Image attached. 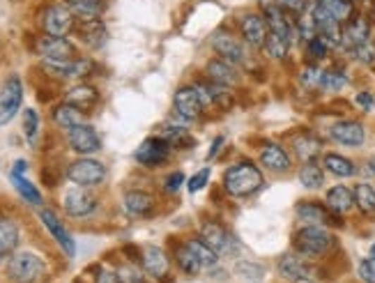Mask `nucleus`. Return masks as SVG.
Listing matches in <instances>:
<instances>
[{"mask_svg":"<svg viewBox=\"0 0 375 283\" xmlns=\"http://www.w3.org/2000/svg\"><path fill=\"white\" fill-rule=\"evenodd\" d=\"M223 187L235 198H247L263 187V173L254 164L242 162L223 173Z\"/></svg>","mask_w":375,"mask_h":283,"instance_id":"1","label":"nucleus"},{"mask_svg":"<svg viewBox=\"0 0 375 283\" xmlns=\"http://www.w3.org/2000/svg\"><path fill=\"white\" fill-rule=\"evenodd\" d=\"M7 274L14 283H39L47 277V265L37 253L19 251L7 263Z\"/></svg>","mask_w":375,"mask_h":283,"instance_id":"2","label":"nucleus"},{"mask_svg":"<svg viewBox=\"0 0 375 283\" xmlns=\"http://www.w3.org/2000/svg\"><path fill=\"white\" fill-rule=\"evenodd\" d=\"M334 244V237L329 235L322 226H304L302 231L295 233L293 237V246L295 251L304 258H318V255L327 253Z\"/></svg>","mask_w":375,"mask_h":283,"instance_id":"3","label":"nucleus"},{"mask_svg":"<svg viewBox=\"0 0 375 283\" xmlns=\"http://www.w3.org/2000/svg\"><path fill=\"white\" fill-rule=\"evenodd\" d=\"M67 178L74 184H78V187H97V184H102L104 178H106V168H104V164L94 162V159L83 157V159H78V162L69 164Z\"/></svg>","mask_w":375,"mask_h":283,"instance_id":"4","label":"nucleus"},{"mask_svg":"<svg viewBox=\"0 0 375 283\" xmlns=\"http://www.w3.org/2000/svg\"><path fill=\"white\" fill-rule=\"evenodd\" d=\"M23 102V83L19 76H10L0 88V127H5L7 122L19 113Z\"/></svg>","mask_w":375,"mask_h":283,"instance_id":"5","label":"nucleus"},{"mask_svg":"<svg viewBox=\"0 0 375 283\" xmlns=\"http://www.w3.org/2000/svg\"><path fill=\"white\" fill-rule=\"evenodd\" d=\"M200 237H203L219 255H238L240 251L238 237L230 235L223 226L214 224V221H205L203 228H200Z\"/></svg>","mask_w":375,"mask_h":283,"instance_id":"6","label":"nucleus"},{"mask_svg":"<svg viewBox=\"0 0 375 283\" xmlns=\"http://www.w3.org/2000/svg\"><path fill=\"white\" fill-rule=\"evenodd\" d=\"M42 25H44L47 35H54V37H65L67 32L74 30V12L69 10L67 5H51L42 14Z\"/></svg>","mask_w":375,"mask_h":283,"instance_id":"7","label":"nucleus"},{"mask_svg":"<svg viewBox=\"0 0 375 283\" xmlns=\"http://www.w3.org/2000/svg\"><path fill=\"white\" fill-rule=\"evenodd\" d=\"M168 155H171V145L161 136H150L136 150V162L145 168H156L168 159Z\"/></svg>","mask_w":375,"mask_h":283,"instance_id":"8","label":"nucleus"},{"mask_svg":"<svg viewBox=\"0 0 375 283\" xmlns=\"http://www.w3.org/2000/svg\"><path fill=\"white\" fill-rule=\"evenodd\" d=\"M173 106H176V116L185 122L196 120L200 113H203V100H200V95L194 85L191 88H180L173 97Z\"/></svg>","mask_w":375,"mask_h":283,"instance_id":"9","label":"nucleus"},{"mask_svg":"<svg viewBox=\"0 0 375 283\" xmlns=\"http://www.w3.org/2000/svg\"><path fill=\"white\" fill-rule=\"evenodd\" d=\"M63 205L69 217H88L97 207V198H94L92 191H88V187H78L76 184L74 189L65 193Z\"/></svg>","mask_w":375,"mask_h":283,"instance_id":"10","label":"nucleus"},{"mask_svg":"<svg viewBox=\"0 0 375 283\" xmlns=\"http://www.w3.org/2000/svg\"><path fill=\"white\" fill-rule=\"evenodd\" d=\"M67 140H69V145H72L74 152L83 155V157L94 155V152H99V150H102L99 134L90 125H85V122H83V125L74 127V129H69Z\"/></svg>","mask_w":375,"mask_h":283,"instance_id":"11","label":"nucleus"},{"mask_svg":"<svg viewBox=\"0 0 375 283\" xmlns=\"http://www.w3.org/2000/svg\"><path fill=\"white\" fill-rule=\"evenodd\" d=\"M371 42V23L366 16H352L350 21L343 23V35H341V47L345 51H355L362 44Z\"/></svg>","mask_w":375,"mask_h":283,"instance_id":"12","label":"nucleus"},{"mask_svg":"<svg viewBox=\"0 0 375 283\" xmlns=\"http://www.w3.org/2000/svg\"><path fill=\"white\" fill-rule=\"evenodd\" d=\"M278 274L285 281H293V283H313V279H316L313 267L304 258H300V255H283L278 260Z\"/></svg>","mask_w":375,"mask_h":283,"instance_id":"13","label":"nucleus"},{"mask_svg":"<svg viewBox=\"0 0 375 283\" xmlns=\"http://www.w3.org/2000/svg\"><path fill=\"white\" fill-rule=\"evenodd\" d=\"M37 53L44 60H74L76 49H74V44L65 37L47 35V37L37 40Z\"/></svg>","mask_w":375,"mask_h":283,"instance_id":"14","label":"nucleus"},{"mask_svg":"<svg viewBox=\"0 0 375 283\" xmlns=\"http://www.w3.org/2000/svg\"><path fill=\"white\" fill-rule=\"evenodd\" d=\"M240 32H242V37H244V42L249 44V47L263 49L265 47V40H267V32H269L265 16H260V14H244L242 21H240Z\"/></svg>","mask_w":375,"mask_h":283,"instance_id":"15","label":"nucleus"},{"mask_svg":"<svg viewBox=\"0 0 375 283\" xmlns=\"http://www.w3.org/2000/svg\"><path fill=\"white\" fill-rule=\"evenodd\" d=\"M39 219H42V224L47 226V231L54 235V240L63 246V251L72 258V255L76 253V244H74V240H72V235L67 233V228L63 226V221L58 219V215L54 210H39Z\"/></svg>","mask_w":375,"mask_h":283,"instance_id":"16","label":"nucleus"},{"mask_svg":"<svg viewBox=\"0 0 375 283\" xmlns=\"http://www.w3.org/2000/svg\"><path fill=\"white\" fill-rule=\"evenodd\" d=\"M212 47L221 56V60H226V63H230V65H242L244 58H247V56H244L242 44L235 40L230 32H226V30H216L214 32Z\"/></svg>","mask_w":375,"mask_h":283,"instance_id":"17","label":"nucleus"},{"mask_svg":"<svg viewBox=\"0 0 375 283\" xmlns=\"http://www.w3.org/2000/svg\"><path fill=\"white\" fill-rule=\"evenodd\" d=\"M74 30H76L78 37H81V42L85 44V47H90V49L104 47V42H106V37H109L106 25H104L102 19H78Z\"/></svg>","mask_w":375,"mask_h":283,"instance_id":"18","label":"nucleus"},{"mask_svg":"<svg viewBox=\"0 0 375 283\" xmlns=\"http://www.w3.org/2000/svg\"><path fill=\"white\" fill-rule=\"evenodd\" d=\"M329 134H331V138L336 140V143L348 145V147H359L364 140H366L364 127L359 125V122H355V120L336 122V125L329 129Z\"/></svg>","mask_w":375,"mask_h":283,"instance_id":"19","label":"nucleus"},{"mask_svg":"<svg viewBox=\"0 0 375 283\" xmlns=\"http://www.w3.org/2000/svg\"><path fill=\"white\" fill-rule=\"evenodd\" d=\"M97 102H99V92L94 90L92 85H85V83L74 85L72 90L65 95V104H72V106H76V109L83 111V113L92 111L94 106H97Z\"/></svg>","mask_w":375,"mask_h":283,"instance_id":"20","label":"nucleus"},{"mask_svg":"<svg viewBox=\"0 0 375 283\" xmlns=\"http://www.w3.org/2000/svg\"><path fill=\"white\" fill-rule=\"evenodd\" d=\"M260 164L274 173H285V171H290V155H288L281 145L269 143L263 147V152H260Z\"/></svg>","mask_w":375,"mask_h":283,"instance_id":"21","label":"nucleus"},{"mask_svg":"<svg viewBox=\"0 0 375 283\" xmlns=\"http://www.w3.org/2000/svg\"><path fill=\"white\" fill-rule=\"evenodd\" d=\"M329 207H322L318 203H300L295 207V215L302 221L304 226H322V224H331V215Z\"/></svg>","mask_w":375,"mask_h":283,"instance_id":"22","label":"nucleus"},{"mask_svg":"<svg viewBox=\"0 0 375 283\" xmlns=\"http://www.w3.org/2000/svg\"><path fill=\"white\" fill-rule=\"evenodd\" d=\"M141 263H143V270L154 279H161L166 277V272H168V258H166V253L159 246H145Z\"/></svg>","mask_w":375,"mask_h":283,"instance_id":"23","label":"nucleus"},{"mask_svg":"<svg viewBox=\"0 0 375 283\" xmlns=\"http://www.w3.org/2000/svg\"><path fill=\"white\" fill-rule=\"evenodd\" d=\"M205 74L210 76V81H212V83L228 85V88L240 81L238 72H235V65L226 63V60H221V58L210 60V63H207V67H205Z\"/></svg>","mask_w":375,"mask_h":283,"instance_id":"24","label":"nucleus"},{"mask_svg":"<svg viewBox=\"0 0 375 283\" xmlns=\"http://www.w3.org/2000/svg\"><path fill=\"white\" fill-rule=\"evenodd\" d=\"M327 207L334 215H348L355 207V193L343 184H338V187L327 191Z\"/></svg>","mask_w":375,"mask_h":283,"instance_id":"25","label":"nucleus"},{"mask_svg":"<svg viewBox=\"0 0 375 283\" xmlns=\"http://www.w3.org/2000/svg\"><path fill=\"white\" fill-rule=\"evenodd\" d=\"M125 210L132 217H150L154 210V198L147 191H129L125 196Z\"/></svg>","mask_w":375,"mask_h":283,"instance_id":"26","label":"nucleus"},{"mask_svg":"<svg viewBox=\"0 0 375 283\" xmlns=\"http://www.w3.org/2000/svg\"><path fill=\"white\" fill-rule=\"evenodd\" d=\"M189 246V251L196 255L198 263L203 265V270H214L216 267V263H219V253H216L210 244H207L203 237H191V240L185 242Z\"/></svg>","mask_w":375,"mask_h":283,"instance_id":"27","label":"nucleus"},{"mask_svg":"<svg viewBox=\"0 0 375 283\" xmlns=\"http://www.w3.org/2000/svg\"><path fill=\"white\" fill-rule=\"evenodd\" d=\"M159 136L171 147H178V150H187V147L194 145V138L189 136V131L180 125H171V122H166V125L159 129Z\"/></svg>","mask_w":375,"mask_h":283,"instance_id":"28","label":"nucleus"},{"mask_svg":"<svg viewBox=\"0 0 375 283\" xmlns=\"http://www.w3.org/2000/svg\"><path fill=\"white\" fill-rule=\"evenodd\" d=\"M19 244V228L10 219H0V258L10 255Z\"/></svg>","mask_w":375,"mask_h":283,"instance_id":"29","label":"nucleus"},{"mask_svg":"<svg viewBox=\"0 0 375 283\" xmlns=\"http://www.w3.org/2000/svg\"><path fill=\"white\" fill-rule=\"evenodd\" d=\"M54 120H56V125L58 127H63V129H74L78 125H83V111H78L76 106L72 104H60L58 109L54 111Z\"/></svg>","mask_w":375,"mask_h":283,"instance_id":"30","label":"nucleus"},{"mask_svg":"<svg viewBox=\"0 0 375 283\" xmlns=\"http://www.w3.org/2000/svg\"><path fill=\"white\" fill-rule=\"evenodd\" d=\"M67 7L81 19H99L104 12V0H67Z\"/></svg>","mask_w":375,"mask_h":283,"instance_id":"31","label":"nucleus"},{"mask_svg":"<svg viewBox=\"0 0 375 283\" xmlns=\"http://www.w3.org/2000/svg\"><path fill=\"white\" fill-rule=\"evenodd\" d=\"M338 23L350 21L355 16V0H318Z\"/></svg>","mask_w":375,"mask_h":283,"instance_id":"32","label":"nucleus"},{"mask_svg":"<svg viewBox=\"0 0 375 283\" xmlns=\"http://www.w3.org/2000/svg\"><path fill=\"white\" fill-rule=\"evenodd\" d=\"M322 166H325L331 175H336V178H350V175L357 173L355 164L350 162V159L341 157V155H325Z\"/></svg>","mask_w":375,"mask_h":283,"instance_id":"33","label":"nucleus"},{"mask_svg":"<svg viewBox=\"0 0 375 283\" xmlns=\"http://www.w3.org/2000/svg\"><path fill=\"white\" fill-rule=\"evenodd\" d=\"M300 182L307 189H320L325 184V171L316 162H304L300 168Z\"/></svg>","mask_w":375,"mask_h":283,"instance_id":"34","label":"nucleus"},{"mask_svg":"<svg viewBox=\"0 0 375 283\" xmlns=\"http://www.w3.org/2000/svg\"><path fill=\"white\" fill-rule=\"evenodd\" d=\"M290 40H285L283 35H276L269 30L267 32V40H265V53L269 58H274V60H283L288 56V51H290Z\"/></svg>","mask_w":375,"mask_h":283,"instance_id":"35","label":"nucleus"},{"mask_svg":"<svg viewBox=\"0 0 375 283\" xmlns=\"http://www.w3.org/2000/svg\"><path fill=\"white\" fill-rule=\"evenodd\" d=\"M355 205L359 207L364 215H375V189L369 182H362L355 187Z\"/></svg>","mask_w":375,"mask_h":283,"instance_id":"36","label":"nucleus"},{"mask_svg":"<svg viewBox=\"0 0 375 283\" xmlns=\"http://www.w3.org/2000/svg\"><path fill=\"white\" fill-rule=\"evenodd\" d=\"M293 147H295V155H297L302 162H313V157L320 152V143L313 136H295L293 138Z\"/></svg>","mask_w":375,"mask_h":283,"instance_id":"37","label":"nucleus"},{"mask_svg":"<svg viewBox=\"0 0 375 283\" xmlns=\"http://www.w3.org/2000/svg\"><path fill=\"white\" fill-rule=\"evenodd\" d=\"M176 260H178V267H180L182 272H185V274H189V277H196V274H198L200 270H203V265H200L196 255L189 251V246H187V244L178 246Z\"/></svg>","mask_w":375,"mask_h":283,"instance_id":"38","label":"nucleus"},{"mask_svg":"<svg viewBox=\"0 0 375 283\" xmlns=\"http://www.w3.org/2000/svg\"><path fill=\"white\" fill-rule=\"evenodd\" d=\"M12 184L16 187V191H19L21 196L25 198V203H30V205H39V203H42V193L35 189V184H30L28 180L23 178V175L12 173Z\"/></svg>","mask_w":375,"mask_h":283,"instance_id":"39","label":"nucleus"},{"mask_svg":"<svg viewBox=\"0 0 375 283\" xmlns=\"http://www.w3.org/2000/svg\"><path fill=\"white\" fill-rule=\"evenodd\" d=\"M348 85V76L343 72H336V69H329V72L322 74V85L320 90L325 92H338Z\"/></svg>","mask_w":375,"mask_h":283,"instance_id":"40","label":"nucleus"},{"mask_svg":"<svg viewBox=\"0 0 375 283\" xmlns=\"http://www.w3.org/2000/svg\"><path fill=\"white\" fill-rule=\"evenodd\" d=\"M207 90H210V97H212V104L219 106V109H228L233 104V95L228 90V85H219V83H205Z\"/></svg>","mask_w":375,"mask_h":283,"instance_id":"41","label":"nucleus"},{"mask_svg":"<svg viewBox=\"0 0 375 283\" xmlns=\"http://www.w3.org/2000/svg\"><path fill=\"white\" fill-rule=\"evenodd\" d=\"M322 69H318L316 65H309V67H304L302 69V74H300V83L307 88V90H320V85H322Z\"/></svg>","mask_w":375,"mask_h":283,"instance_id":"42","label":"nucleus"},{"mask_svg":"<svg viewBox=\"0 0 375 283\" xmlns=\"http://www.w3.org/2000/svg\"><path fill=\"white\" fill-rule=\"evenodd\" d=\"M295 30H297V35L304 42H311L318 37V25H316V21H313L311 14H302L297 23H295Z\"/></svg>","mask_w":375,"mask_h":283,"instance_id":"43","label":"nucleus"},{"mask_svg":"<svg viewBox=\"0 0 375 283\" xmlns=\"http://www.w3.org/2000/svg\"><path fill=\"white\" fill-rule=\"evenodd\" d=\"M235 272H238L240 277H244V279L260 281V279H263V274H265V267H263V265H258V263L242 260V263L235 265Z\"/></svg>","mask_w":375,"mask_h":283,"instance_id":"44","label":"nucleus"},{"mask_svg":"<svg viewBox=\"0 0 375 283\" xmlns=\"http://www.w3.org/2000/svg\"><path fill=\"white\" fill-rule=\"evenodd\" d=\"M23 131H25V138H28L30 143H35V140H37L39 118H37V113H35L32 109H28V111L23 113Z\"/></svg>","mask_w":375,"mask_h":283,"instance_id":"45","label":"nucleus"},{"mask_svg":"<svg viewBox=\"0 0 375 283\" xmlns=\"http://www.w3.org/2000/svg\"><path fill=\"white\" fill-rule=\"evenodd\" d=\"M352 56L359 60L362 65H375V44L373 42L362 44V47H357L352 51Z\"/></svg>","mask_w":375,"mask_h":283,"instance_id":"46","label":"nucleus"},{"mask_svg":"<svg viewBox=\"0 0 375 283\" xmlns=\"http://www.w3.org/2000/svg\"><path fill=\"white\" fill-rule=\"evenodd\" d=\"M307 53H309L313 60H325L327 53H329V47L320 37H316V40L307 42Z\"/></svg>","mask_w":375,"mask_h":283,"instance_id":"47","label":"nucleus"},{"mask_svg":"<svg viewBox=\"0 0 375 283\" xmlns=\"http://www.w3.org/2000/svg\"><path fill=\"white\" fill-rule=\"evenodd\" d=\"M116 279H118V283H145L143 274L136 267H120L116 272Z\"/></svg>","mask_w":375,"mask_h":283,"instance_id":"48","label":"nucleus"},{"mask_svg":"<svg viewBox=\"0 0 375 283\" xmlns=\"http://www.w3.org/2000/svg\"><path fill=\"white\" fill-rule=\"evenodd\" d=\"M278 5H281V10H283L285 14L302 16L304 10L309 7V0H278Z\"/></svg>","mask_w":375,"mask_h":283,"instance_id":"49","label":"nucleus"},{"mask_svg":"<svg viewBox=\"0 0 375 283\" xmlns=\"http://www.w3.org/2000/svg\"><path fill=\"white\" fill-rule=\"evenodd\" d=\"M210 182V168H200V171L189 180V191L196 193L200 189H205V184Z\"/></svg>","mask_w":375,"mask_h":283,"instance_id":"50","label":"nucleus"},{"mask_svg":"<svg viewBox=\"0 0 375 283\" xmlns=\"http://www.w3.org/2000/svg\"><path fill=\"white\" fill-rule=\"evenodd\" d=\"M357 272H359V277L364 283H375V260L373 258H366L359 263V267H357Z\"/></svg>","mask_w":375,"mask_h":283,"instance_id":"51","label":"nucleus"},{"mask_svg":"<svg viewBox=\"0 0 375 283\" xmlns=\"http://www.w3.org/2000/svg\"><path fill=\"white\" fill-rule=\"evenodd\" d=\"M182 182H185V175H182L180 171H176V173H171L168 178H166V182H164V189L168 191V193H176V191L182 187Z\"/></svg>","mask_w":375,"mask_h":283,"instance_id":"52","label":"nucleus"},{"mask_svg":"<svg viewBox=\"0 0 375 283\" xmlns=\"http://www.w3.org/2000/svg\"><path fill=\"white\" fill-rule=\"evenodd\" d=\"M355 102H357V106H362L364 111H371L373 106H375V97L371 92H359Z\"/></svg>","mask_w":375,"mask_h":283,"instance_id":"53","label":"nucleus"},{"mask_svg":"<svg viewBox=\"0 0 375 283\" xmlns=\"http://www.w3.org/2000/svg\"><path fill=\"white\" fill-rule=\"evenodd\" d=\"M362 175L364 178H375V157H371V159H366L364 162V166H362Z\"/></svg>","mask_w":375,"mask_h":283,"instance_id":"54","label":"nucleus"},{"mask_svg":"<svg viewBox=\"0 0 375 283\" xmlns=\"http://www.w3.org/2000/svg\"><path fill=\"white\" fill-rule=\"evenodd\" d=\"M223 145V136H219V138H216L214 140V143H212V150H210V152H207V159H212L216 152H219V147Z\"/></svg>","mask_w":375,"mask_h":283,"instance_id":"55","label":"nucleus"},{"mask_svg":"<svg viewBox=\"0 0 375 283\" xmlns=\"http://www.w3.org/2000/svg\"><path fill=\"white\" fill-rule=\"evenodd\" d=\"M28 168V164L23 162V159H19V162L14 164V168H12V173H19V175H23V171Z\"/></svg>","mask_w":375,"mask_h":283,"instance_id":"56","label":"nucleus"},{"mask_svg":"<svg viewBox=\"0 0 375 283\" xmlns=\"http://www.w3.org/2000/svg\"><path fill=\"white\" fill-rule=\"evenodd\" d=\"M371 258H373V260H375V244H373V246H371Z\"/></svg>","mask_w":375,"mask_h":283,"instance_id":"57","label":"nucleus"},{"mask_svg":"<svg viewBox=\"0 0 375 283\" xmlns=\"http://www.w3.org/2000/svg\"><path fill=\"white\" fill-rule=\"evenodd\" d=\"M357 3H366V0H357Z\"/></svg>","mask_w":375,"mask_h":283,"instance_id":"58","label":"nucleus"}]
</instances>
